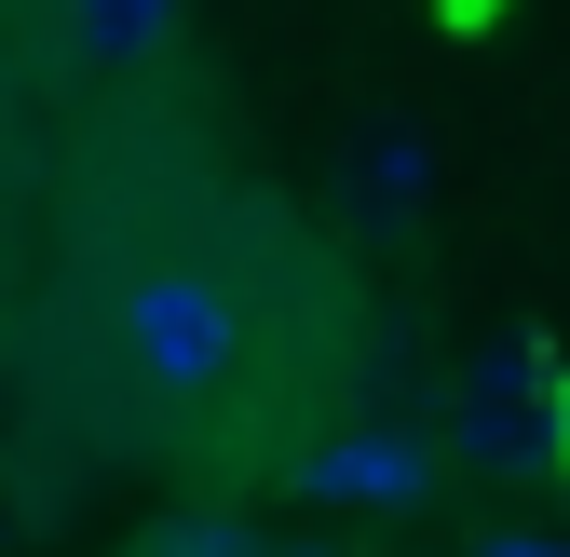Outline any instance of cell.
<instances>
[{"mask_svg":"<svg viewBox=\"0 0 570 557\" xmlns=\"http://www.w3.org/2000/svg\"><path fill=\"white\" fill-rule=\"evenodd\" d=\"M14 422L177 490H285L381 368L353 232L285 204L190 82L122 68L0 164Z\"/></svg>","mask_w":570,"mask_h":557,"instance_id":"1","label":"cell"},{"mask_svg":"<svg viewBox=\"0 0 570 557\" xmlns=\"http://www.w3.org/2000/svg\"><path fill=\"white\" fill-rule=\"evenodd\" d=\"M449 462H475V476H543V462H570V394L543 381V354H475L462 381H449Z\"/></svg>","mask_w":570,"mask_h":557,"instance_id":"2","label":"cell"},{"mask_svg":"<svg viewBox=\"0 0 570 557\" xmlns=\"http://www.w3.org/2000/svg\"><path fill=\"white\" fill-rule=\"evenodd\" d=\"M299 490L353 504V517H407V504H435V436H407V422H326L299 449Z\"/></svg>","mask_w":570,"mask_h":557,"instance_id":"3","label":"cell"},{"mask_svg":"<svg viewBox=\"0 0 570 557\" xmlns=\"http://www.w3.org/2000/svg\"><path fill=\"white\" fill-rule=\"evenodd\" d=\"M177 14L190 0H55V55L82 68V82H122V68L177 55Z\"/></svg>","mask_w":570,"mask_h":557,"instance_id":"4","label":"cell"},{"mask_svg":"<svg viewBox=\"0 0 570 557\" xmlns=\"http://www.w3.org/2000/svg\"><path fill=\"white\" fill-rule=\"evenodd\" d=\"M407 218H421V136L381 123L367 150L340 164V232H407Z\"/></svg>","mask_w":570,"mask_h":557,"instance_id":"5","label":"cell"},{"mask_svg":"<svg viewBox=\"0 0 570 557\" xmlns=\"http://www.w3.org/2000/svg\"><path fill=\"white\" fill-rule=\"evenodd\" d=\"M136 557H272V544L232 517V490H190L177 517H150V530H136Z\"/></svg>","mask_w":570,"mask_h":557,"instance_id":"6","label":"cell"},{"mask_svg":"<svg viewBox=\"0 0 570 557\" xmlns=\"http://www.w3.org/2000/svg\"><path fill=\"white\" fill-rule=\"evenodd\" d=\"M28 150V82H14V41H0V164Z\"/></svg>","mask_w":570,"mask_h":557,"instance_id":"7","label":"cell"},{"mask_svg":"<svg viewBox=\"0 0 570 557\" xmlns=\"http://www.w3.org/2000/svg\"><path fill=\"white\" fill-rule=\"evenodd\" d=\"M489 557H570V544H543V530H503V544H489Z\"/></svg>","mask_w":570,"mask_h":557,"instance_id":"8","label":"cell"},{"mask_svg":"<svg viewBox=\"0 0 570 557\" xmlns=\"http://www.w3.org/2000/svg\"><path fill=\"white\" fill-rule=\"evenodd\" d=\"M0 14H41V28H55V0H0Z\"/></svg>","mask_w":570,"mask_h":557,"instance_id":"9","label":"cell"}]
</instances>
